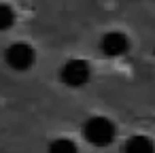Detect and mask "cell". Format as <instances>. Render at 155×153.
<instances>
[{"label":"cell","mask_w":155,"mask_h":153,"mask_svg":"<svg viewBox=\"0 0 155 153\" xmlns=\"http://www.w3.org/2000/svg\"><path fill=\"white\" fill-rule=\"evenodd\" d=\"M62 83L68 87H81L89 81V66L83 60H70L62 66Z\"/></svg>","instance_id":"2"},{"label":"cell","mask_w":155,"mask_h":153,"mask_svg":"<svg viewBox=\"0 0 155 153\" xmlns=\"http://www.w3.org/2000/svg\"><path fill=\"white\" fill-rule=\"evenodd\" d=\"M7 64L15 70H28L34 64V49L28 43H13L7 49Z\"/></svg>","instance_id":"3"},{"label":"cell","mask_w":155,"mask_h":153,"mask_svg":"<svg viewBox=\"0 0 155 153\" xmlns=\"http://www.w3.org/2000/svg\"><path fill=\"white\" fill-rule=\"evenodd\" d=\"M49 153H77V145L68 138H58L49 145Z\"/></svg>","instance_id":"6"},{"label":"cell","mask_w":155,"mask_h":153,"mask_svg":"<svg viewBox=\"0 0 155 153\" xmlns=\"http://www.w3.org/2000/svg\"><path fill=\"white\" fill-rule=\"evenodd\" d=\"M83 136L96 147H108L115 140V125L106 117H91L83 125Z\"/></svg>","instance_id":"1"},{"label":"cell","mask_w":155,"mask_h":153,"mask_svg":"<svg viewBox=\"0 0 155 153\" xmlns=\"http://www.w3.org/2000/svg\"><path fill=\"white\" fill-rule=\"evenodd\" d=\"M125 153H155V145L147 136H132L125 142Z\"/></svg>","instance_id":"5"},{"label":"cell","mask_w":155,"mask_h":153,"mask_svg":"<svg viewBox=\"0 0 155 153\" xmlns=\"http://www.w3.org/2000/svg\"><path fill=\"white\" fill-rule=\"evenodd\" d=\"M15 24V13L9 5L0 2V30H9Z\"/></svg>","instance_id":"7"},{"label":"cell","mask_w":155,"mask_h":153,"mask_svg":"<svg viewBox=\"0 0 155 153\" xmlns=\"http://www.w3.org/2000/svg\"><path fill=\"white\" fill-rule=\"evenodd\" d=\"M100 49L104 55L108 58H117V55H123L127 49H130V41L123 32H108L102 36L100 41Z\"/></svg>","instance_id":"4"}]
</instances>
